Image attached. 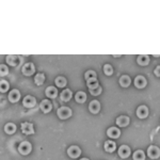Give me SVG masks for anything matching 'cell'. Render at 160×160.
<instances>
[{"label": "cell", "instance_id": "d6a6232c", "mask_svg": "<svg viewBox=\"0 0 160 160\" xmlns=\"http://www.w3.org/2000/svg\"><path fill=\"white\" fill-rule=\"evenodd\" d=\"M159 69H160V66H157L156 69H155V75H156V76H159Z\"/></svg>", "mask_w": 160, "mask_h": 160}, {"label": "cell", "instance_id": "9a60e30c", "mask_svg": "<svg viewBox=\"0 0 160 160\" xmlns=\"http://www.w3.org/2000/svg\"><path fill=\"white\" fill-rule=\"evenodd\" d=\"M89 110H90V112L94 113V114L98 112L100 110V104H99L98 100H92L89 105Z\"/></svg>", "mask_w": 160, "mask_h": 160}, {"label": "cell", "instance_id": "d6986e66", "mask_svg": "<svg viewBox=\"0 0 160 160\" xmlns=\"http://www.w3.org/2000/svg\"><path fill=\"white\" fill-rule=\"evenodd\" d=\"M46 95H47L49 98H56L57 95H58V91H57V88L55 87H48L47 89H46Z\"/></svg>", "mask_w": 160, "mask_h": 160}, {"label": "cell", "instance_id": "484cf974", "mask_svg": "<svg viewBox=\"0 0 160 160\" xmlns=\"http://www.w3.org/2000/svg\"><path fill=\"white\" fill-rule=\"evenodd\" d=\"M87 84H88V87H89V90H90V89H94V88H96V87H98V86H99V84H98V81H97V79H96V78H93V79L87 80Z\"/></svg>", "mask_w": 160, "mask_h": 160}, {"label": "cell", "instance_id": "603a6c76", "mask_svg": "<svg viewBox=\"0 0 160 160\" xmlns=\"http://www.w3.org/2000/svg\"><path fill=\"white\" fill-rule=\"evenodd\" d=\"M130 81H131L130 77L128 76V75H123V76L120 78V84L124 88H127L128 86H129Z\"/></svg>", "mask_w": 160, "mask_h": 160}, {"label": "cell", "instance_id": "9c48e42d", "mask_svg": "<svg viewBox=\"0 0 160 160\" xmlns=\"http://www.w3.org/2000/svg\"><path fill=\"white\" fill-rule=\"evenodd\" d=\"M135 86L138 88V89H143V88L146 86L145 77L142 76V75H139V76H137L136 79H135Z\"/></svg>", "mask_w": 160, "mask_h": 160}, {"label": "cell", "instance_id": "ac0fdd59", "mask_svg": "<svg viewBox=\"0 0 160 160\" xmlns=\"http://www.w3.org/2000/svg\"><path fill=\"white\" fill-rule=\"evenodd\" d=\"M72 96H73V93H72L71 90L65 89L62 91L61 95H60V98H61V100H63V102H68V100L72 98Z\"/></svg>", "mask_w": 160, "mask_h": 160}, {"label": "cell", "instance_id": "7c38bea8", "mask_svg": "<svg viewBox=\"0 0 160 160\" xmlns=\"http://www.w3.org/2000/svg\"><path fill=\"white\" fill-rule=\"evenodd\" d=\"M104 148H105V151L108 152V153H113V152L115 151V148H117V144H115L114 141L108 140L105 142Z\"/></svg>", "mask_w": 160, "mask_h": 160}, {"label": "cell", "instance_id": "4dcf8cb0", "mask_svg": "<svg viewBox=\"0 0 160 160\" xmlns=\"http://www.w3.org/2000/svg\"><path fill=\"white\" fill-rule=\"evenodd\" d=\"M84 78L87 80L96 78V73H95L94 71H88V72H86V74H84Z\"/></svg>", "mask_w": 160, "mask_h": 160}, {"label": "cell", "instance_id": "d4e9b609", "mask_svg": "<svg viewBox=\"0 0 160 160\" xmlns=\"http://www.w3.org/2000/svg\"><path fill=\"white\" fill-rule=\"evenodd\" d=\"M145 159V155H144L143 151L139 149V151H136L133 153V160H144Z\"/></svg>", "mask_w": 160, "mask_h": 160}, {"label": "cell", "instance_id": "83f0119b", "mask_svg": "<svg viewBox=\"0 0 160 160\" xmlns=\"http://www.w3.org/2000/svg\"><path fill=\"white\" fill-rule=\"evenodd\" d=\"M56 84L57 87H60V88H63L66 86V79L64 78V77H58V78L56 79Z\"/></svg>", "mask_w": 160, "mask_h": 160}, {"label": "cell", "instance_id": "7a4b0ae2", "mask_svg": "<svg viewBox=\"0 0 160 160\" xmlns=\"http://www.w3.org/2000/svg\"><path fill=\"white\" fill-rule=\"evenodd\" d=\"M32 151V145L28 141H22L18 146V152L22 155H28Z\"/></svg>", "mask_w": 160, "mask_h": 160}, {"label": "cell", "instance_id": "30bf717a", "mask_svg": "<svg viewBox=\"0 0 160 160\" xmlns=\"http://www.w3.org/2000/svg\"><path fill=\"white\" fill-rule=\"evenodd\" d=\"M20 99V92L18 90L14 89L9 93V100L11 102H17Z\"/></svg>", "mask_w": 160, "mask_h": 160}, {"label": "cell", "instance_id": "4316f807", "mask_svg": "<svg viewBox=\"0 0 160 160\" xmlns=\"http://www.w3.org/2000/svg\"><path fill=\"white\" fill-rule=\"evenodd\" d=\"M9 82L6 81V80H0V92L1 93H4L9 90Z\"/></svg>", "mask_w": 160, "mask_h": 160}, {"label": "cell", "instance_id": "e0dca14e", "mask_svg": "<svg viewBox=\"0 0 160 160\" xmlns=\"http://www.w3.org/2000/svg\"><path fill=\"white\" fill-rule=\"evenodd\" d=\"M117 124L120 127H125L129 124V118L126 115H121L117 118Z\"/></svg>", "mask_w": 160, "mask_h": 160}, {"label": "cell", "instance_id": "5b68a950", "mask_svg": "<svg viewBox=\"0 0 160 160\" xmlns=\"http://www.w3.org/2000/svg\"><path fill=\"white\" fill-rule=\"evenodd\" d=\"M81 154V149H80L77 145H72L69 146L68 149V155L71 158H78Z\"/></svg>", "mask_w": 160, "mask_h": 160}, {"label": "cell", "instance_id": "836d02e7", "mask_svg": "<svg viewBox=\"0 0 160 160\" xmlns=\"http://www.w3.org/2000/svg\"><path fill=\"white\" fill-rule=\"evenodd\" d=\"M80 160H89L88 158H82V159H80Z\"/></svg>", "mask_w": 160, "mask_h": 160}, {"label": "cell", "instance_id": "44dd1931", "mask_svg": "<svg viewBox=\"0 0 160 160\" xmlns=\"http://www.w3.org/2000/svg\"><path fill=\"white\" fill-rule=\"evenodd\" d=\"M75 99H76L77 102L82 104V102H84L87 100V94L84 92H82V91L77 92L76 95H75Z\"/></svg>", "mask_w": 160, "mask_h": 160}, {"label": "cell", "instance_id": "7402d4cb", "mask_svg": "<svg viewBox=\"0 0 160 160\" xmlns=\"http://www.w3.org/2000/svg\"><path fill=\"white\" fill-rule=\"evenodd\" d=\"M4 131L8 133V135H13V133L16 131V125L13 123H8L4 126Z\"/></svg>", "mask_w": 160, "mask_h": 160}, {"label": "cell", "instance_id": "f546056e", "mask_svg": "<svg viewBox=\"0 0 160 160\" xmlns=\"http://www.w3.org/2000/svg\"><path fill=\"white\" fill-rule=\"evenodd\" d=\"M9 73V68H8V66H6V64H0V76L3 77L8 75Z\"/></svg>", "mask_w": 160, "mask_h": 160}, {"label": "cell", "instance_id": "277c9868", "mask_svg": "<svg viewBox=\"0 0 160 160\" xmlns=\"http://www.w3.org/2000/svg\"><path fill=\"white\" fill-rule=\"evenodd\" d=\"M22 131L25 135H33L34 133V127L33 124L29 122H25L22 124Z\"/></svg>", "mask_w": 160, "mask_h": 160}, {"label": "cell", "instance_id": "8992f818", "mask_svg": "<svg viewBox=\"0 0 160 160\" xmlns=\"http://www.w3.org/2000/svg\"><path fill=\"white\" fill-rule=\"evenodd\" d=\"M37 104V99L35 97L31 96V95H27V96L24 97V100H22V105L25 106L26 108H33Z\"/></svg>", "mask_w": 160, "mask_h": 160}, {"label": "cell", "instance_id": "ffe728a7", "mask_svg": "<svg viewBox=\"0 0 160 160\" xmlns=\"http://www.w3.org/2000/svg\"><path fill=\"white\" fill-rule=\"evenodd\" d=\"M137 61H138V63L142 66L148 65V62H149V57L148 55H140V56H138V58H137Z\"/></svg>", "mask_w": 160, "mask_h": 160}, {"label": "cell", "instance_id": "6da1fadb", "mask_svg": "<svg viewBox=\"0 0 160 160\" xmlns=\"http://www.w3.org/2000/svg\"><path fill=\"white\" fill-rule=\"evenodd\" d=\"M57 113H58V117L60 118L61 120H66V118H68L72 115V110L69 109L68 107L63 106V107L59 108Z\"/></svg>", "mask_w": 160, "mask_h": 160}, {"label": "cell", "instance_id": "4fadbf2b", "mask_svg": "<svg viewBox=\"0 0 160 160\" xmlns=\"http://www.w3.org/2000/svg\"><path fill=\"white\" fill-rule=\"evenodd\" d=\"M107 135L108 137H110L112 139H118L121 136V130L117 127H110L107 130Z\"/></svg>", "mask_w": 160, "mask_h": 160}, {"label": "cell", "instance_id": "cb8c5ba5", "mask_svg": "<svg viewBox=\"0 0 160 160\" xmlns=\"http://www.w3.org/2000/svg\"><path fill=\"white\" fill-rule=\"evenodd\" d=\"M44 81H45V75L42 74V73H38L35 75L34 77V82L37 86H42L44 83Z\"/></svg>", "mask_w": 160, "mask_h": 160}, {"label": "cell", "instance_id": "f1b7e54d", "mask_svg": "<svg viewBox=\"0 0 160 160\" xmlns=\"http://www.w3.org/2000/svg\"><path fill=\"white\" fill-rule=\"evenodd\" d=\"M104 73H105V75H107V76H110V75L113 74V68H112V66H111L110 64H105Z\"/></svg>", "mask_w": 160, "mask_h": 160}, {"label": "cell", "instance_id": "1f68e13d", "mask_svg": "<svg viewBox=\"0 0 160 160\" xmlns=\"http://www.w3.org/2000/svg\"><path fill=\"white\" fill-rule=\"evenodd\" d=\"M90 93H91L92 95H95V96H97V95H99L100 93H102V87L98 86V87L94 88V89H90Z\"/></svg>", "mask_w": 160, "mask_h": 160}, {"label": "cell", "instance_id": "2e32d148", "mask_svg": "<svg viewBox=\"0 0 160 160\" xmlns=\"http://www.w3.org/2000/svg\"><path fill=\"white\" fill-rule=\"evenodd\" d=\"M6 60L8 62V64H10V65H12V66H16L17 64L19 63L20 58L14 55H9V56H7Z\"/></svg>", "mask_w": 160, "mask_h": 160}, {"label": "cell", "instance_id": "3957f363", "mask_svg": "<svg viewBox=\"0 0 160 160\" xmlns=\"http://www.w3.org/2000/svg\"><path fill=\"white\" fill-rule=\"evenodd\" d=\"M22 74L26 75V76H31V75H32L35 72L34 64L31 63V62H28V63H26L25 65L22 68Z\"/></svg>", "mask_w": 160, "mask_h": 160}, {"label": "cell", "instance_id": "5bb4252c", "mask_svg": "<svg viewBox=\"0 0 160 160\" xmlns=\"http://www.w3.org/2000/svg\"><path fill=\"white\" fill-rule=\"evenodd\" d=\"M40 107H41V110H42L44 113H48L51 110L52 106H51V102L48 99H44L42 100V102H41Z\"/></svg>", "mask_w": 160, "mask_h": 160}, {"label": "cell", "instance_id": "8fae6325", "mask_svg": "<svg viewBox=\"0 0 160 160\" xmlns=\"http://www.w3.org/2000/svg\"><path fill=\"white\" fill-rule=\"evenodd\" d=\"M137 115L139 118H145L148 115V109L146 106H140L137 109Z\"/></svg>", "mask_w": 160, "mask_h": 160}, {"label": "cell", "instance_id": "ba28073f", "mask_svg": "<svg viewBox=\"0 0 160 160\" xmlns=\"http://www.w3.org/2000/svg\"><path fill=\"white\" fill-rule=\"evenodd\" d=\"M118 155H120V157H121V158H123V159L129 157V155H130L129 146H127V145L120 146V148H118Z\"/></svg>", "mask_w": 160, "mask_h": 160}, {"label": "cell", "instance_id": "52a82bcc", "mask_svg": "<svg viewBox=\"0 0 160 160\" xmlns=\"http://www.w3.org/2000/svg\"><path fill=\"white\" fill-rule=\"evenodd\" d=\"M148 155L149 158L157 159V158H159V156H160V151H159V148H157V146L151 145L148 148Z\"/></svg>", "mask_w": 160, "mask_h": 160}]
</instances>
